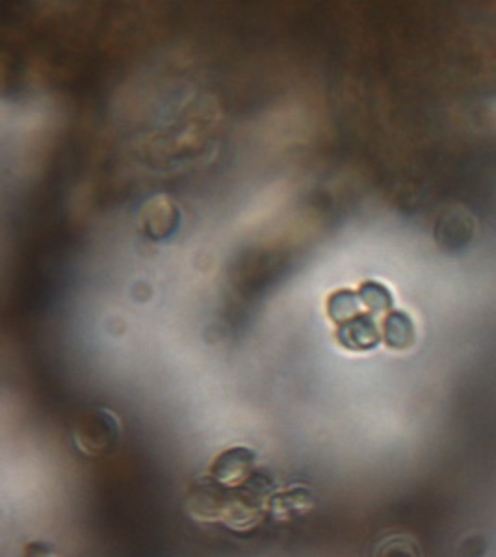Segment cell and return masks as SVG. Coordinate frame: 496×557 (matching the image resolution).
Segmentation results:
<instances>
[{"instance_id":"1","label":"cell","mask_w":496,"mask_h":557,"mask_svg":"<svg viewBox=\"0 0 496 557\" xmlns=\"http://www.w3.org/2000/svg\"><path fill=\"white\" fill-rule=\"evenodd\" d=\"M121 437V422L108 409H92L73 426V442L84 455H105L116 448Z\"/></svg>"},{"instance_id":"2","label":"cell","mask_w":496,"mask_h":557,"mask_svg":"<svg viewBox=\"0 0 496 557\" xmlns=\"http://www.w3.org/2000/svg\"><path fill=\"white\" fill-rule=\"evenodd\" d=\"M257 454L246 446H235L218 455L210 463V474L225 487H242L255 474Z\"/></svg>"},{"instance_id":"3","label":"cell","mask_w":496,"mask_h":557,"mask_svg":"<svg viewBox=\"0 0 496 557\" xmlns=\"http://www.w3.org/2000/svg\"><path fill=\"white\" fill-rule=\"evenodd\" d=\"M229 500V487L209 476L194 483L192 493L188 496V511L197 520H223Z\"/></svg>"},{"instance_id":"4","label":"cell","mask_w":496,"mask_h":557,"mask_svg":"<svg viewBox=\"0 0 496 557\" xmlns=\"http://www.w3.org/2000/svg\"><path fill=\"white\" fill-rule=\"evenodd\" d=\"M335 340L344 350L361 353L376 350L383 338L374 314L363 311L352 320L335 325Z\"/></svg>"},{"instance_id":"5","label":"cell","mask_w":496,"mask_h":557,"mask_svg":"<svg viewBox=\"0 0 496 557\" xmlns=\"http://www.w3.org/2000/svg\"><path fill=\"white\" fill-rule=\"evenodd\" d=\"M313 509V494L307 487H288L285 491L270 494L266 513H272L275 519L288 520L305 515Z\"/></svg>"},{"instance_id":"6","label":"cell","mask_w":496,"mask_h":557,"mask_svg":"<svg viewBox=\"0 0 496 557\" xmlns=\"http://www.w3.org/2000/svg\"><path fill=\"white\" fill-rule=\"evenodd\" d=\"M381 338L391 350H407L415 342V325L409 314L392 311L385 316L381 325Z\"/></svg>"},{"instance_id":"7","label":"cell","mask_w":496,"mask_h":557,"mask_svg":"<svg viewBox=\"0 0 496 557\" xmlns=\"http://www.w3.org/2000/svg\"><path fill=\"white\" fill-rule=\"evenodd\" d=\"M326 312L333 325L342 324L355 318L363 312L361 299L357 296V290L352 288H339L327 296Z\"/></svg>"},{"instance_id":"8","label":"cell","mask_w":496,"mask_h":557,"mask_svg":"<svg viewBox=\"0 0 496 557\" xmlns=\"http://www.w3.org/2000/svg\"><path fill=\"white\" fill-rule=\"evenodd\" d=\"M357 296L361 299V305L370 314H381V312H392L394 298L391 290L379 281H363L357 288Z\"/></svg>"},{"instance_id":"9","label":"cell","mask_w":496,"mask_h":557,"mask_svg":"<svg viewBox=\"0 0 496 557\" xmlns=\"http://www.w3.org/2000/svg\"><path fill=\"white\" fill-rule=\"evenodd\" d=\"M21 557H60L56 554L53 546L47 545V543H30V545L25 548L23 556Z\"/></svg>"}]
</instances>
